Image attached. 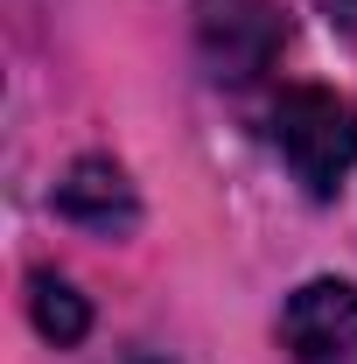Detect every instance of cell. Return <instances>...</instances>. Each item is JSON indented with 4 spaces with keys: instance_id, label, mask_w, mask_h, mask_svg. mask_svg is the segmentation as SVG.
<instances>
[{
    "instance_id": "cell-5",
    "label": "cell",
    "mask_w": 357,
    "mask_h": 364,
    "mask_svg": "<svg viewBox=\"0 0 357 364\" xmlns=\"http://www.w3.org/2000/svg\"><path fill=\"white\" fill-rule=\"evenodd\" d=\"M28 316H36V329H43L49 343H85V329H91L85 294L70 280H56V273H36L28 280Z\"/></svg>"
},
{
    "instance_id": "cell-4",
    "label": "cell",
    "mask_w": 357,
    "mask_h": 364,
    "mask_svg": "<svg viewBox=\"0 0 357 364\" xmlns=\"http://www.w3.org/2000/svg\"><path fill=\"white\" fill-rule=\"evenodd\" d=\"M56 210L70 225H91V231H134L140 225V196L127 182V168L119 161H98V154H85L70 176L56 182Z\"/></svg>"
},
{
    "instance_id": "cell-6",
    "label": "cell",
    "mask_w": 357,
    "mask_h": 364,
    "mask_svg": "<svg viewBox=\"0 0 357 364\" xmlns=\"http://www.w3.org/2000/svg\"><path fill=\"white\" fill-rule=\"evenodd\" d=\"M315 7H322L336 28H351V36H357V0H315Z\"/></svg>"
},
{
    "instance_id": "cell-7",
    "label": "cell",
    "mask_w": 357,
    "mask_h": 364,
    "mask_svg": "<svg viewBox=\"0 0 357 364\" xmlns=\"http://www.w3.org/2000/svg\"><path fill=\"white\" fill-rule=\"evenodd\" d=\"M127 364H161V358H127Z\"/></svg>"
},
{
    "instance_id": "cell-3",
    "label": "cell",
    "mask_w": 357,
    "mask_h": 364,
    "mask_svg": "<svg viewBox=\"0 0 357 364\" xmlns=\"http://www.w3.org/2000/svg\"><path fill=\"white\" fill-rule=\"evenodd\" d=\"M280 336L294 364H357V287L351 280H309L287 294Z\"/></svg>"
},
{
    "instance_id": "cell-1",
    "label": "cell",
    "mask_w": 357,
    "mask_h": 364,
    "mask_svg": "<svg viewBox=\"0 0 357 364\" xmlns=\"http://www.w3.org/2000/svg\"><path fill=\"white\" fill-rule=\"evenodd\" d=\"M267 134L287 161V176L309 189L315 203H329L343 176L357 168V105L322 85H287L267 112Z\"/></svg>"
},
{
    "instance_id": "cell-2",
    "label": "cell",
    "mask_w": 357,
    "mask_h": 364,
    "mask_svg": "<svg viewBox=\"0 0 357 364\" xmlns=\"http://www.w3.org/2000/svg\"><path fill=\"white\" fill-rule=\"evenodd\" d=\"M196 49L218 85H252L267 77L287 49V21L273 0H196Z\"/></svg>"
}]
</instances>
